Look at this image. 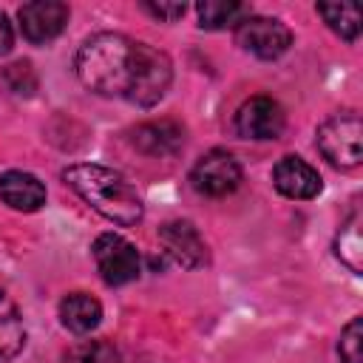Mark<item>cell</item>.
<instances>
[{"label": "cell", "instance_id": "ba28073f", "mask_svg": "<svg viewBox=\"0 0 363 363\" xmlns=\"http://www.w3.org/2000/svg\"><path fill=\"white\" fill-rule=\"evenodd\" d=\"M17 17H20L23 37L28 43H48L60 37L62 28L68 26V6L60 0H34L20 6Z\"/></svg>", "mask_w": 363, "mask_h": 363}, {"label": "cell", "instance_id": "9a60e30c", "mask_svg": "<svg viewBox=\"0 0 363 363\" xmlns=\"http://www.w3.org/2000/svg\"><path fill=\"white\" fill-rule=\"evenodd\" d=\"M335 255L354 275L363 272V238H360V210H354L335 235Z\"/></svg>", "mask_w": 363, "mask_h": 363}, {"label": "cell", "instance_id": "3957f363", "mask_svg": "<svg viewBox=\"0 0 363 363\" xmlns=\"http://www.w3.org/2000/svg\"><path fill=\"white\" fill-rule=\"evenodd\" d=\"M363 125L354 111L335 113L318 128V147L323 159L335 167H357L363 159Z\"/></svg>", "mask_w": 363, "mask_h": 363}, {"label": "cell", "instance_id": "6da1fadb", "mask_svg": "<svg viewBox=\"0 0 363 363\" xmlns=\"http://www.w3.org/2000/svg\"><path fill=\"white\" fill-rule=\"evenodd\" d=\"M77 77L99 96H119L133 105H156L173 79V65L164 51L102 31L88 37L77 51Z\"/></svg>", "mask_w": 363, "mask_h": 363}, {"label": "cell", "instance_id": "277c9868", "mask_svg": "<svg viewBox=\"0 0 363 363\" xmlns=\"http://www.w3.org/2000/svg\"><path fill=\"white\" fill-rule=\"evenodd\" d=\"M94 261L105 284L122 286L139 278V252L116 233H102L94 241Z\"/></svg>", "mask_w": 363, "mask_h": 363}, {"label": "cell", "instance_id": "4fadbf2b", "mask_svg": "<svg viewBox=\"0 0 363 363\" xmlns=\"http://www.w3.org/2000/svg\"><path fill=\"white\" fill-rule=\"evenodd\" d=\"M60 318H62L65 329H71L77 335H88V332H94L99 326L102 306H99L96 298H91L85 292H71L60 303Z\"/></svg>", "mask_w": 363, "mask_h": 363}, {"label": "cell", "instance_id": "2e32d148", "mask_svg": "<svg viewBox=\"0 0 363 363\" xmlns=\"http://www.w3.org/2000/svg\"><path fill=\"white\" fill-rule=\"evenodd\" d=\"M196 11H199V26L210 28V31L238 26L250 14V9L244 3H233V0H204L196 6Z\"/></svg>", "mask_w": 363, "mask_h": 363}, {"label": "cell", "instance_id": "8992f818", "mask_svg": "<svg viewBox=\"0 0 363 363\" xmlns=\"http://www.w3.org/2000/svg\"><path fill=\"white\" fill-rule=\"evenodd\" d=\"M190 182L201 196L218 199V196L233 193L241 184V164L227 150H210L190 170Z\"/></svg>", "mask_w": 363, "mask_h": 363}, {"label": "cell", "instance_id": "5bb4252c", "mask_svg": "<svg viewBox=\"0 0 363 363\" xmlns=\"http://www.w3.org/2000/svg\"><path fill=\"white\" fill-rule=\"evenodd\" d=\"M26 343V326L14 301L0 289V363L11 360Z\"/></svg>", "mask_w": 363, "mask_h": 363}, {"label": "cell", "instance_id": "8fae6325", "mask_svg": "<svg viewBox=\"0 0 363 363\" xmlns=\"http://www.w3.org/2000/svg\"><path fill=\"white\" fill-rule=\"evenodd\" d=\"M0 199L20 213H34L45 204V187L37 176L23 170H6L0 173Z\"/></svg>", "mask_w": 363, "mask_h": 363}, {"label": "cell", "instance_id": "7a4b0ae2", "mask_svg": "<svg viewBox=\"0 0 363 363\" xmlns=\"http://www.w3.org/2000/svg\"><path fill=\"white\" fill-rule=\"evenodd\" d=\"M62 182L88 201L99 216L113 224L133 227L142 221V199L128 184V179L105 164H71L62 170Z\"/></svg>", "mask_w": 363, "mask_h": 363}, {"label": "cell", "instance_id": "7c38bea8", "mask_svg": "<svg viewBox=\"0 0 363 363\" xmlns=\"http://www.w3.org/2000/svg\"><path fill=\"white\" fill-rule=\"evenodd\" d=\"M130 139L147 156H173L184 145V130L170 119H159V122L139 125Z\"/></svg>", "mask_w": 363, "mask_h": 363}, {"label": "cell", "instance_id": "44dd1931", "mask_svg": "<svg viewBox=\"0 0 363 363\" xmlns=\"http://www.w3.org/2000/svg\"><path fill=\"white\" fill-rule=\"evenodd\" d=\"M142 9L159 20H179L184 14V3H142Z\"/></svg>", "mask_w": 363, "mask_h": 363}, {"label": "cell", "instance_id": "e0dca14e", "mask_svg": "<svg viewBox=\"0 0 363 363\" xmlns=\"http://www.w3.org/2000/svg\"><path fill=\"white\" fill-rule=\"evenodd\" d=\"M318 14L343 40H349V43L357 40V34H360V9H357V3H320Z\"/></svg>", "mask_w": 363, "mask_h": 363}, {"label": "cell", "instance_id": "9c48e42d", "mask_svg": "<svg viewBox=\"0 0 363 363\" xmlns=\"http://www.w3.org/2000/svg\"><path fill=\"white\" fill-rule=\"evenodd\" d=\"M272 184L286 199H315L323 187L320 173L301 156H284L272 167Z\"/></svg>", "mask_w": 363, "mask_h": 363}, {"label": "cell", "instance_id": "7402d4cb", "mask_svg": "<svg viewBox=\"0 0 363 363\" xmlns=\"http://www.w3.org/2000/svg\"><path fill=\"white\" fill-rule=\"evenodd\" d=\"M11 43H14V31H11V23H9V17L0 11V54H6V51L11 48Z\"/></svg>", "mask_w": 363, "mask_h": 363}, {"label": "cell", "instance_id": "d6986e66", "mask_svg": "<svg viewBox=\"0 0 363 363\" xmlns=\"http://www.w3.org/2000/svg\"><path fill=\"white\" fill-rule=\"evenodd\" d=\"M3 79L9 82V88H11L14 94H31L34 85H37V77H34V71H31L28 62H14V65H9V68L3 71Z\"/></svg>", "mask_w": 363, "mask_h": 363}, {"label": "cell", "instance_id": "30bf717a", "mask_svg": "<svg viewBox=\"0 0 363 363\" xmlns=\"http://www.w3.org/2000/svg\"><path fill=\"white\" fill-rule=\"evenodd\" d=\"M159 241H162L164 252L187 269H196V267L207 264V247H204L199 230L190 221H167L159 230Z\"/></svg>", "mask_w": 363, "mask_h": 363}, {"label": "cell", "instance_id": "ac0fdd59", "mask_svg": "<svg viewBox=\"0 0 363 363\" xmlns=\"http://www.w3.org/2000/svg\"><path fill=\"white\" fill-rule=\"evenodd\" d=\"M363 326H360V318H352L346 323V329L340 332V343H337V352H340V360L343 363H363Z\"/></svg>", "mask_w": 363, "mask_h": 363}, {"label": "cell", "instance_id": "5b68a950", "mask_svg": "<svg viewBox=\"0 0 363 363\" xmlns=\"http://www.w3.org/2000/svg\"><path fill=\"white\" fill-rule=\"evenodd\" d=\"M235 40L244 51H250L261 60H275L292 45V31L275 17L247 14L235 26Z\"/></svg>", "mask_w": 363, "mask_h": 363}, {"label": "cell", "instance_id": "52a82bcc", "mask_svg": "<svg viewBox=\"0 0 363 363\" xmlns=\"http://www.w3.org/2000/svg\"><path fill=\"white\" fill-rule=\"evenodd\" d=\"M284 125L286 113L269 96H250L235 113V133L244 139H278Z\"/></svg>", "mask_w": 363, "mask_h": 363}, {"label": "cell", "instance_id": "ffe728a7", "mask_svg": "<svg viewBox=\"0 0 363 363\" xmlns=\"http://www.w3.org/2000/svg\"><path fill=\"white\" fill-rule=\"evenodd\" d=\"M74 363H113L116 352L108 343H85L71 354Z\"/></svg>", "mask_w": 363, "mask_h": 363}]
</instances>
